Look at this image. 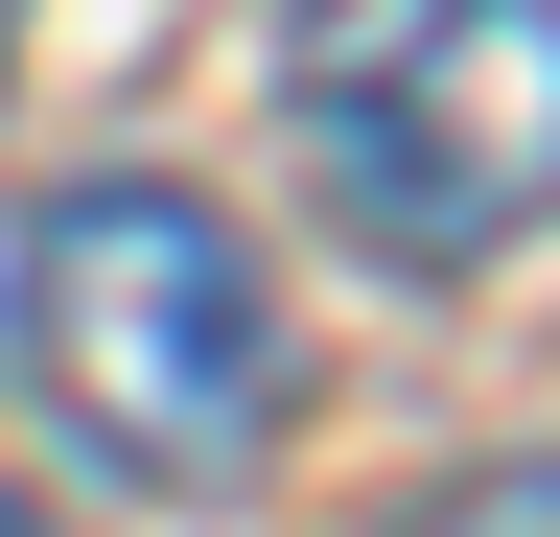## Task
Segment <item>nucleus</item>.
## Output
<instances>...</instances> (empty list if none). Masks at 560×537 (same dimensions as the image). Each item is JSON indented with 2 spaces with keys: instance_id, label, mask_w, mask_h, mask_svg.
<instances>
[{
  "instance_id": "1",
  "label": "nucleus",
  "mask_w": 560,
  "mask_h": 537,
  "mask_svg": "<svg viewBox=\"0 0 560 537\" xmlns=\"http://www.w3.org/2000/svg\"><path fill=\"white\" fill-rule=\"evenodd\" d=\"M0 351H24L47 444L94 467V491H140V514L257 491L280 397H304V374H280L257 234L210 211V187H164V164H94V187L24 211V257H0Z\"/></svg>"
},
{
  "instance_id": "2",
  "label": "nucleus",
  "mask_w": 560,
  "mask_h": 537,
  "mask_svg": "<svg viewBox=\"0 0 560 537\" xmlns=\"http://www.w3.org/2000/svg\"><path fill=\"white\" fill-rule=\"evenodd\" d=\"M280 141L397 281L560 211V0H280Z\"/></svg>"
},
{
  "instance_id": "3",
  "label": "nucleus",
  "mask_w": 560,
  "mask_h": 537,
  "mask_svg": "<svg viewBox=\"0 0 560 537\" xmlns=\"http://www.w3.org/2000/svg\"><path fill=\"white\" fill-rule=\"evenodd\" d=\"M397 537H560V444H514V467H467V491H420Z\"/></svg>"
},
{
  "instance_id": "4",
  "label": "nucleus",
  "mask_w": 560,
  "mask_h": 537,
  "mask_svg": "<svg viewBox=\"0 0 560 537\" xmlns=\"http://www.w3.org/2000/svg\"><path fill=\"white\" fill-rule=\"evenodd\" d=\"M0 537H70V514H47V491H0Z\"/></svg>"
},
{
  "instance_id": "5",
  "label": "nucleus",
  "mask_w": 560,
  "mask_h": 537,
  "mask_svg": "<svg viewBox=\"0 0 560 537\" xmlns=\"http://www.w3.org/2000/svg\"><path fill=\"white\" fill-rule=\"evenodd\" d=\"M0 47H24V0H0Z\"/></svg>"
}]
</instances>
